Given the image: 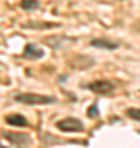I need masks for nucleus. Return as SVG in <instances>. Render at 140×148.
Here are the masks:
<instances>
[{"label":"nucleus","instance_id":"f257e3e1","mask_svg":"<svg viewBox=\"0 0 140 148\" xmlns=\"http://www.w3.org/2000/svg\"><path fill=\"white\" fill-rule=\"evenodd\" d=\"M15 101L20 102V104H25V106H48V104H53L56 99L51 97V95H43V94H32V92H27V94H16Z\"/></svg>","mask_w":140,"mask_h":148},{"label":"nucleus","instance_id":"f03ea898","mask_svg":"<svg viewBox=\"0 0 140 148\" xmlns=\"http://www.w3.org/2000/svg\"><path fill=\"white\" fill-rule=\"evenodd\" d=\"M87 89L92 90V92H96V94L109 95L115 90V86H114V82H110V81H107V79H97V81L89 82V84H87Z\"/></svg>","mask_w":140,"mask_h":148},{"label":"nucleus","instance_id":"7ed1b4c3","mask_svg":"<svg viewBox=\"0 0 140 148\" xmlns=\"http://www.w3.org/2000/svg\"><path fill=\"white\" fill-rule=\"evenodd\" d=\"M56 127L61 130V132H69V133H76V132H82L84 130V125H82L81 120H78V119H63V120H59L56 123Z\"/></svg>","mask_w":140,"mask_h":148},{"label":"nucleus","instance_id":"20e7f679","mask_svg":"<svg viewBox=\"0 0 140 148\" xmlns=\"http://www.w3.org/2000/svg\"><path fill=\"white\" fill-rule=\"evenodd\" d=\"M3 137L8 138V142L16 145V147H28L30 145V137L25 133H15V132H3Z\"/></svg>","mask_w":140,"mask_h":148},{"label":"nucleus","instance_id":"39448f33","mask_svg":"<svg viewBox=\"0 0 140 148\" xmlns=\"http://www.w3.org/2000/svg\"><path fill=\"white\" fill-rule=\"evenodd\" d=\"M92 48H97V49H107V51H114L119 48L117 41H112V40H107V38H96L91 41Z\"/></svg>","mask_w":140,"mask_h":148},{"label":"nucleus","instance_id":"423d86ee","mask_svg":"<svg viewBox=\"0 0 140 148\" xmlns=\"http://www.w3.org/2000/svg\"><path fill=\"white\" fill-rule=\"evenodd\" d=\"M23 56L27 59H40L45 56V51L38 45H33V43H28L25 49H23Z\"/></svg>","mask_w":140,"mask_h":148},{"label":"nucleus","instance_id":"0eeeda50","mask_svg":"<svg viewBox=\"0 0 140 148\" xmlns=\"http://www.w3.org/2000/svg\"><path fill=\"white\" fill-rule=\"evenodd\" d=\"M5 122L12 127H27L28 125V120L25 119L23 115L20 114H12V115H7L5 117Z\"/></svg>","mask_w":140,"mask_h":148},{"label":"nucleus","instance_id":"6e6552de","mask_svg":"<svg viewBox=\"0 0 140 148\" xmlns=\"http://www.w3.org/2000/svg\"><path fill=\"white\" fill-rule=\"evenodd\" d=\"M20 5L23 10H36V8H40V2L38 0H22Z\"/></svg>","mask_w":140,"mask_h":148},{"label":"nucleus","instance_id":"1a4fd4ad","mask_svg":"<svg viewBox=\"0 0 140 148\" xmlns=\"http://www.w3.org/2000/svg\"><path fill=\"white\" fill-rule=\"evenodd\" d=\"M58 27V23H27L23 28H35V30H43V28H53Z\"/></svg>","mask_w":140,"mask_h":148},{"label":"nucleus","instance_id":"9d476101","mask_svg":"<svg viewBox=\"0 0 140 148\" xmlns=\"http://www.w3.org/2000/svg\"><path fill=\"white\" fill-rule=\"evenodd\" d=\"M125 114H127V117H130V119L140 122V109H137V107H130V109L125 110Z\"/></svg>","mask_w":140,"mask_h":148},{"label":"nucleus","instance_id":"9b49d317","mask_svg":"<svg viewBox=\"0 0 140 148\" xmlns=\"http://www.w3.org/2000/svg\"><path fill=\"white\" fill-rule=\"evenodd\" d=\"M87 115L91 117V119H97L99 117V110H97V106H92L89 110H87Z\"/></svg>","mask_w":140,"mask_h":148}]
</instances>
